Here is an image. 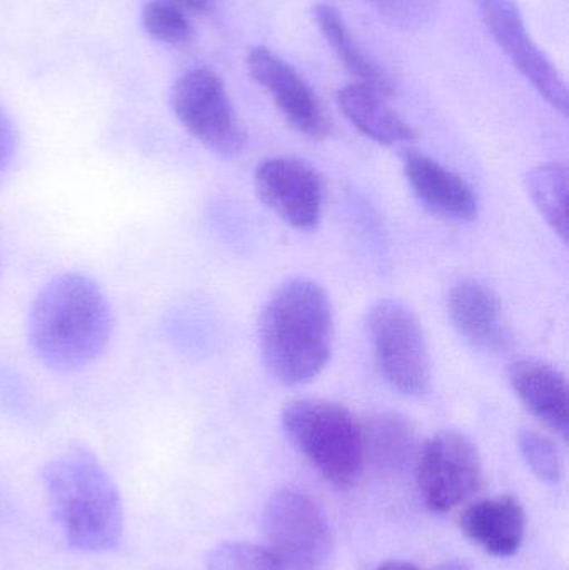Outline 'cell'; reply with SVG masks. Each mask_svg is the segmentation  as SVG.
Listing matches in <instances>:
<instances>
[{"mask_svg":"<svg viewBox=\"0 0 569 570\" xmlns=\"http://www.w3.org/2000/svg\"><path fill=\"white\" fill-rule=\"evenodd\" d=\"M114 315L96 281L77 273L52 277L33 298L27 341L53 372H76L102 355L112 337Z\"/></svg>","mask_w":569,"mask_h":570,"instance_id":"obj_1","label":"cell"},{"mask_svg":"<svg viewBox=\"0 0 569 570\" xmlns=\"http://www.w3.org/2000/svg\"><path fill=\"white\" fill-rule=\"evenodd\" d=\"M333 338V305L327 292L314 281H287L261 311V357L269 374L287 387L307 384L326 368Z\"/></svg>","mask_w":569,"mask_h":570,"instance_id":"obj_2","label":"cell"},{"mask_svg":"<svg viewBox=\"0 0 569 570\" xmlns=\"http://www.w3.org/2000/svg\"><path fill=\"white\" fill-rule=\"evenodd\" d=\"M52 518L67 544L86 554L119 548L124 535V504L119 488L89 449L60 452L42 471Z\"/></svg>","mask_w":569,"mask_h":570,"instance_id":"obj_3","label":"cell"},{"mask_svg":"<svg viewBox=\"0 0 569 570\" xmlns=\"http://www.w3.org/2000/svg\"><path fill=\"white\" fill-rule=\"evenodd\" d=\"M284 434L334 488L350 489L366 464L363 429L350 409L327 399H296L281 412Z\"/></svg>","mask_w":569,"mask_h":570,"instance_id":"obj_4","label":"cell"},{"mask_svg":"<svg viewBox=\"0 0 569 570\" xmlns=\"http://www.w3.org/2000/svg\"><path fill=\"white\" fill-rule=\"evenodd\" d=\"M366 327L384 382L408 397L426 394L430 347L414 312L398 301H380L367 312Z\"/></svg>","mask_w":569,"mask_h":570,"instance_id":"obj_5","label":"cell"},{"mask_svg":"<svg viewBox=\"0 0 569 570\" xmlns=\"http://www.w3.org/2000/svg\"><path fill=\"white\" fill-rule=\"evenodd\" d=\"M269 549L283 570H321L333 551V532L321 505L294 489L271 495L264 511Z\"/></svg>","mask_w":569,"mask_h":570,"instance_id":"obj_6","label":"cell"},{"mask_svg":"<svg viewBox=\"0 0 569 570\" xmlns=\"http://www.w3.org/2000/svg\"><path fill=\"white\" fill-rule=\"evenodd\" d=\"M170 107L184 129L223 159H234L246 146V132L219 76L194 69L170 90Z\"/></svg>","mask_w":569,"mask_h":570,"instance_id":"obj_7","label":"cell"},{"mask_svg":"<svg viewBox=\"0 0 569 570\" xmlns=\"http://www.w3.org/2000/svg\"><path fill=\"white\" fill-rule=\"evenodd\" d=\"M416 478L424 504L443 514L480 491L483 462L477 445L467 435L440 432L421 449Z\"/></svg>","mask_w":569,"mask_h":570,"instance_id":"obj_8","label":"cell"},{"mask_svg":"<svg viewBox=\"0 0 569 570\" xmlns=\"http://www.w3.org/2000/svg\"><path fill=\"white\" fill-rule=\"evenodd\" d=\"M257 199L284 224L310 233L323 219L324 183L316 169L297 157H271L254 173Z\"/></svg>","mask_w":569,"mask_h":570,"instance_id":"obj_9","label":"cell"},{"mask_svg":"<svg viewBox=\"0 0 569 570\" xmlns=\"http://www.w3.org/2000/svg\"><path fill=\"white\" fill-rule=\"evenodd\" d=\"M491 36L548 104L568 114V89L557 67L533 42L514 0H478Z\"/></svg>","mask_w":569,"mask_h":570,"instance_id":"obj_10","label":"cell"},{"mask_svg":"<svg viewBox=\"0 0 569 570\" xmlns=\"http://www.w3.org/2000/svg\"><path fill=\"white\" fill-rule=\"evenodd\" d=\"M247 67L293 129L311 139L330 136L331 124L320 99L293 66L273 50L257 47L251 50Z\"/></svg>","mask_w":569,"mask_h":570,"instance_id":"obj_11","label":"cell"},{"mask_svg":"<svg viewBox=\"0 0 569 570\" xmlns=\"http://www.w3.org/2000/svg\"><path fill=\"white\" fill-rule=\"evenodd\" d=\"M403 174L414 197L434 216L451 223L477 219L480 200L473 187L433 157L408 150L403 157Z\"/></svg>","mask_w":569,"mask_h":570,"instance_id":"obj_12","label":"cell"},{"mask_svg":"<svg viewBox=\"0 0 569 570\" xmlns=\"http://www.w3.org/2000/svg\"><path fill=\"white\" fill-rule=\"evenodd\" d=\"M448 314L458 334L474 348L498 354L510 342L500 295L480 281H461L448 294Z\"/></svg>","mask_w":569,"mask_h":570,"instance_id":"obj_13","label":"cell"},{"mask_svg":"<svg viewBox=\"0 0 569 570\" xmlns=\"http://www.w3.org/2000/svg\"><path fill=\"white\" fill-rule=\"evenodd\" d=\"M508 379L523 407L567 442L569 401L563 372L540 358H521L511 365Z\"/></svg>","mask_w":569,"mask_h":570,"instance_id":"obj_14","label":"cell"},{"mask_svg":"<svg viewBox=\"0 0 569 570\" xmlns=\"http://www.w3.org/2000/svg\"><path fill=\"white\" fill-rule=\"evenodd\" d=\"M463 534L494 558H511L520 551L527 531V514L514 495L484 499L461 514Z\"/></svg>","mask_w":569,"mask_h":570,"instance_id":"obj_15","label":"cell"},{"mask_svg":"<svg viewBox=\"0 0 569 570\" xmlns=\"http://www.w3.org/2000/svg\"><path fill=\"white\" fill-rule=\"evenodd\" d=\"M376 90L351 83L337 92V106L356 129L381 146L393 147L413 142L416 132L404 122Z\"/></svg>","mask_w":569,"mask_h":570,"instance_id":"obj_16","label":"cell"},{"mask_svg":"<svg viewBox=\"0 0 569 570\" xmlns=\"http://www.w3.org/2000/svg\"><path fill=\"white\" fill-rule=\"evenodd\" d=\"M313 13L324 39L330 43L334 56L343 63L344 69L356 77L363 86L376 90L381 96H390L393 92L390 76L361 49L340 10L333 3L321 2L314 7Z\"/></svg>","mask_w":569,"mask_h":570,"instance_id":"obj_17","label":"cell"},{"mask_svg":"<svg viewBox=\"0 0 569 570\" xmlns=\"http://www.w3.org/2000/svg\"><path fill=\"white\" fill-rule=\"evenodd\" d=\"M364 454L380 468L400 469L406 464L416 445V432L406 417L391 412L371 415L361 424Z\"/></svg>","mask_w":569,"mask_h":570,"instance_id":"obj_18","label":"cell"},{"mask_svg":"<svg viewBox=\"0 0 569 570\" xmlns=\"http://www.w3.org/2000/svg\"><path fill=\"white\" fill-rule=\"evenodd\" d=\"M568 167L561 163L541 164L528 173L527 190L548 226L568 243Z\"/></svg>","mask_w":569,"mask_h":570,"instance_id":"obj_19","label":"cell"},{"mask_svg":"<svg viewBox=\"0 0 569 570\" xmlns=\"http://www.w3.org/2000/svg\"><path fill=\"white\" fill-rule=\"evenodd\" d=\"M144 29L159 42L184 46L193 39L189 17L167 0H150L143 9Z\"/></svg>","mask_w":569,"mask_h":570,"instance_id":"obj_20","label":"cell"},{"mask_svg":"<svg viewBox=\"0 0 569 570\" xmlns=\"http://www.w3.org/2000/svg\"><path fill=\"white\" fill-rule=\"evenodd\" d=\"M207 570H283L269 548L247 542H224L206 558Z\"/></svg>","mask_w":569,"mask_h":570,"instance_id":"obj_21","label":"cell"},{"mask_svg":"<svg viewBox=\"0 0 569 570\" xmlns=\"http://www.w3.org/2000/svg\"><path fill=\"white\" fill-rule=\"evenodd\" d=\"M518 448L530 471L540 481L558 484L563 475V461L557 444L541 432L523 429L518 434Z\"/></svg>","mask_w":569,"mask_h":570,"instance_id":"obj_22","label":"cell"},{"mask_svg":"<svg viewBox=\"0 0 569 570\" xmlns=\"http://www.w3.org/2000/svg\"><path fill=\"white\" fill-rule=\"evenodd\" d=\"M386 22L403 29H413L426 22L433 0H366Z\"/></svg>","mask_w":569,"mask_h":570,"instance_id":"obj_23","label":"cell"},{"mask_svg":"<svg viewBox=\"0 0 569 570\" xmlns=\"http://www.w3.org/2000/svg\"><path fill=\"white\" fill-rule=\"evenodd\" d=\"M17 136L10 117L0 109V170L6 169L16 154Z\"/></svg>","mask_w":569,"mask_h":570,"instance_id":"obj_24","label":"cell"},{"mask_svg":"<svg viewBox=\"0 0 569 570\" xmlns=\"http://www.w3.org/2000/svg\"><path fill=\"white\" fill-rule=\"evenodd\" d=\"M179 7L186 13H194V16H207L213 12L216 7V0H167Z\"/></svg>","mask_w":569,"mask_h":570,"instance_id":"obj_25","label":"cell"},{"mask_svg":"<svg viewBox=\"0 0 569 570\" xmlns=\"http://www.w3.org/2000/svg\"><path fill=\"white\" fill-rule=\"evenodd\" d=\"M377 570H420L416 566L410 564V562L403 561H390L384 562L383 566H380Z\"/></svg>","mask_w":569,"mask_h":570,"instance_id":"obj_26","label":"cell"},{"mask_svg":"<svg viewBox=\"0 0 569 570\" xmlns=\"http://www.w3.org/2000/svg\"><path fill=\"white\" fill-rule=\"evenodd\" d=\"M431 570H473L470 564L463 561H448Z\"/></svg>","mask_w":569,"mask_h":570,"instance_id":"obj_27","label":"cell"}]
</instances>
